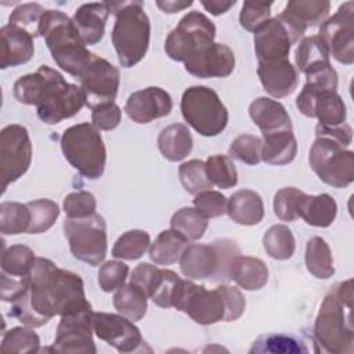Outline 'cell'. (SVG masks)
I'll return each instance as SVG.
<instances>
[{"instance_id":"1","label":"cell","mask_w":354,"mask_h":354,"mask_svg":"<svg viewBox=\"0 0 354 354\" xmlns=\"http://www.w3.org/2000/svg\"><path fill=\"white\" fill-rule=\"evenodd\" d=\"M245 306V297L238 288L220 285L207 290L205 286L183 278L173 297V307L185 313L199 325L235 321L243 314Z\"/></svg>"},{"instance_id":"2","label":"cell","mask_w":354,"mask_h":354,"mask_svg":"<svg viewBox=\"0 0 354 354\" xmlns=\"http://www.w3.org/2000/svg\"><path fill=\"white\" fill-rule=\"evenodd\" d=\"M353 279L333 286L324 297L314 322V339L321 351L350 354L354 351Z\"/></svg>"},{"instance_id":"3","label":"cell","mask_w":354,"mask_h":354,"mask_svg":"<svg viewBox=\"0 0 354 354\" xmlns=\"http://www.w3.org/2000/svg\"><path fill=\"white\" fill-rule=\"evenodd\" d=\"M115 15L112 29V44L123 68H131L147 54L149 46L151 24L144 11L142 1L108 3Z\"/></svg>"},{"instance_id":"4","label":"cell","mask_w":354,"mask_h":354,"mask_svg":"<svg viewBox=\"0 0 354 354\" xmlns=\"http://www.w3.org/2000/svg\"><path fill=\"white\" fill-rule=\"evenodd\" d=\"M39 35L44 37L55 64L77 79L93 53L86 48L73 21L59 10H47L40 19Z\"/></svg>"},{"instance_id":"5","label":"cell","mask_w":354,"mask_h":354,"mask_svg":"<svg viewBox=\"0 0 354 354\" xmlns=\"http://www.w3.org/2000/svg\"><path fill=\"white\" fill-rule=\"evenodd\" d=\"M55 268L57 266L50 259L36 257L29 275V286L11 303V317L26 326L40 328L55 315L50 292V279Z\"/></svg>"},{"instance_id":"6","label":"cell","mask_w":354,"mask_h":354,"mask_svg":"<svg viewBox=\"0 0 354 354\" xmlns=\"http://www.w3.org/2000/svg\"><path fill=\"white\" fill-rule=\"evenodd\" d=\"M37 71L41 75V84L35 106L41 122L59 123L75 116L86 105L82 88L68 83L58 71L47 65H40Z\"/></svg>"},{"instance_id":"7","label":"cell","mask_w":354,"mask_h":354,"mask_svg":"<svg viewBox=\"0 0 354 354\" xmlns=\"http://www.w3.org/2000/svg\"><path fill=\"white\" fill-rule=\"evenodd\" d=\"M61 149L69 165L83 177L97 180L102 176L106 149L100 130L93 123L68 127L61 136Z\"/></svg>"},{"instance_id":"8","label":"cell","mask_w":354,"mask_h":354,"mask_svg":"<svg viewBox=\"0 0 354 354\" xmlns=\"http://www.w3.org/2000/svg\"><path fill=\"white\" fill-rule=\"evenodd\" d=\"M236 256L239 248L234 241L218 239L213 243L188 245L178 261L188 279H224L230 278V268Z\"/></svg>"},{"instance_id":"9","label":"cell","mask_w":354,"mask_h":354,"mask_svg":"<svg viewBox=\"0 0 354 354\" xmlns=\"http://www.w3.org/2000/svg\"><path fill=\"white\" fill-rule=\"evenodd\" d=\"M181 113L185 122L201 136H218L228 123V111L218 94L206 86L188 87L181 97Z\"/></svg>"},{"instance_id":"10","label":"cell","mask_w":354,"mask_h":354,"mask_svg":"<svg viewBox=\"0 0 354 354\" xmlns=\"http://www.w3.org/2000/svg\"><path fill=\"white\" fill-rule=\"evenodd\" d=\"M214 37V24L205 14L191 11L185 14L178 25L167 35L165 51L171 59L185 64L212 47Z\"/></svg>"},{"instance_id":"11","label":"cell","mask_w":354,"mask_h":354,"mask_svg":"<svg viewBox=\"0 0 354 354\" xmlns=\"http://www.w3.org/2000/svg\"><path fill=\"white\" fill-rule=\"evenodd\" d=\"M308 163L325 184L335 188H344L354 181V152L329 137L317 136Z\"/></svg>"},{"instance_id":"12","label":"cell","mask_w":354,"mask_h":354,"mask_svg":"<svg viewBox=\"0 0 354 354\" xmlns=\"http://www.w3.org/2000/svg\"><path fill=\"white\" fill-rule=\"evenodd\" d=\"M64 232L75 259L98 266L106 256V224L102 216L94 213L83 218H65Z\"/></svg>"},{"instance_id":"13","label":"cell","mask_w":354,"mask_h":354,"mask_svg":"<svg viewBox=\"0 0 354 354\" xmlns=\"http://www.w3.org/2000/svg\"><path fill=\"white\" fill-rule=\"evenodd\" d=\"M32 162V142L26 127L8 124L0 133L1 192L22 177Z\"/></svg>"},{"instance_id":"14","label":"cell","mask_w":354,"mask_h":354,"mask_svg":"<svg viewBox=\"0 0 354 354\" xmlns=\"http://www.w3.org/2000/svg\"><path fill=\"white\" fill-rule=\"evenodd\" d=\"M77 79L84 94L86 105L91 109L102 104L113 102L120 83L118 68L95 54H93Z\"/></svg>"},{"instance_id":"15","label":"cell","mask_w":354,"mask_h":354,"mask_svg":"<svg viewBox=\"0 0 354 354\" xmlns=\"http://www.w3.org/2000/svg\"><path fill=\"white\" fill-rule=\"evenodd\" d=\"M336 61L344 65L354 62V3L346 1L335 15L321 24L318 35Z\"/></svg>"},{"instance_id":"16","label":"cell","mask_w":354,"mask_h":354,"mask_svg":"<svg viewBox=\"0 0 354 354\" xmlns=\"http://www.w3.org/2000/svg\"><path fill=\"white\" fill-rule=\"evenodd\" d=\"M93 313L90 306L79 313L62 315L50 351L95 354L97 348L93 340Z\"/></svg>"},{"instance_id":"17","label":"cell","mask_w":354,"mask_h":354,"mask_svg":"<svg viewBox=\"0 0 354 354\" xmlns=\"http://www.w3.org/2000/svg\"><path fill=\"white\" fill-rule=\"evenodd\" d=\"M93 330L98 339L119 353L140 351L144 346L140 329L120 314L93 313Z\"/></svg>"},{"instance_id":"18","label":"cell","mask_w":354,"mask_h":354,"mask_svg":"<svg viewBox=\"0 0 354 354\" xmlns=\"http://www.w3.org/2000/svg\"><path fill=\"white\" fill-rule=\"evenodd\" d=\"M296 106L307 118H317L318 124L332 127L346 122L347 109L336 91H317L304 84Z\"/></svg>"},{"instance_id":"19","label":"cell","mask_w":354,"mask_h":354,"mask_svg":"<svg viewBox=\"0 0 354 354\" xmlns=\"http://www.w3.org/2000/svg\"><path fill=\"white\" fill-rule=\"evenodd\" d=\"M254 53L259 62L286 59L290 47L297 43L289 26L278 15L270 18L254 32Z\"/></svg>"},{"instance_id":"20","label":"cell","mask_w":354,"mask_h":354,"mask_svg":"<svg viewBox=\"0 0 354 354\" xmlns=\"http://www.w3.org/2000/svg\"><path fill=\"white\" fill-rule=\"evenodd\" d=\"M50 292L57 315H69L90 307L84 295V283L72 271L57 267L50 279Z\"/></svg>"},{"instance_id":"21","label":"cell","mask_w":354,"mask_h":354,"mask_svg":"<svg viewBox=\"0 0 354 354\" xmlns=\"http://www.w3.org/2000/svg\"><path fill=\"white\" fill-rule=\"evenodd\" d=\"M173 101L170 94L160 87H147L130 94L124 111L136 123H149L155 119L167 116L171 112Z\"/></svg>"},{"instance_id":"22","label":"cell","mask_w":354,"mask_h":354,"mask_svg":"<svg viewBox=\"0 0 354 354\" xmlns=\"http://www.w3.org/2000/svg\"><path fill=\"white\" fill-rule=\"evenodd\" d=\"M329 10L330 3L326 0H293L286 4L279 17L299 41L307 28L322 24L326 19Z\"/></svg>"},{"instance_id":"23","label":"cell","mask_w":354,"mask_h":354,"mask_svg":"<svg viewBox=\"0 0 354 354\" xmlns=\"http://www.w3.org/2000/svg\"><path fill=\"white\" fill-rule=\"evenodd\" d=\"M185 71L196 77H227L235 68L234 51L223 43H213L203 54L184 64Z\"/></svg>"},{"instance_id":"24","label":"cell","mask_w":354,"mask_h":354,"mask_svg":"<svg viewBox=\"0 0 354 354\" xmlns=\"http://www.w3.org/2000/svg\"><path fill=\"white\" fill-rule=\"evenodd\" d=\"M0 68H12L30 61L35 53L33 36L12 24H7L0 29Z\"/></svg>"},{"instance_id":"25","label":"cell","mask_w":354,"mask_h":354,"mask_svg":"<svg viewBox=\"0 0 354 354\" xmlns=\"http://www.w3.org/2000/svg\"><path fill=\"white\" fill-rule=\"evenodd\" d=\"M257 75L266 91L275 98L290 95L297 87L299 82L297 71L288 58L259 62Z\"/></svg>"},{"instance_id":"26","label":"cell","mask_w":354,"mask_h":354,"mask_svg":"<svg viewBox=\"0 0 354 354\" xmlns=\"http://www.w3.org/2000/svg\"><path fill=\"white\" fill-rule=\"evenodd\" d=\"M109 14L111 10L106 1L86 3L75 11L72 21L86 46H94L102 40Z\"/></svg>"},{"instance_id":"27","label":"cell","mask_w":354,"mask_h":354,"mask_svg":"<svg viewBox=\"0 0 354 354\" xmlns=\"http://www.w3.org/2000/svg\"><path fill=\"white\" fill-rule=\"evenodd\" d=\"M249 115L263 136L292 130L290 116L285 106L268 97L256 98L249 106Z\"/></svg>"},{"instance_id":"28","label":"cell","mask_w":354,"mask_h":354,"mask_svg":"<svg viewBox=\"0 0 354 354\" xmlns=\"http://www.w3.org/2000/svg\"><path fill=\"white\" fill-rule=\"evenodd\" d=\"M230 218L242 225H256L264 217V205L261 196L252 189H239L227 201Z\"/></svg>"},{"instance_id":"29","label":"cell","mask_w":354,"mask_h":354,"mask_svg":"<svg viewBox=\"0 0 354 354\" xmlns=\"http://www.w3.org/2000/svg\"><path fill=\"white\" fill-rule=\"evenodd\" d=\"M299 217L313 227H329L337 213L336 201L329 194L307 195L303 194L299 202Z\"/></svg>"},{"instance_id":"30","label":"cell","mask_w":354,"mask_h":354,"mask_svg":"<svg viewBox=\"0 0 354 354\" xmlns=\"http://www.w3.org/2000/svg\"><path fill=\"white\" fill-rule=\"evenodd\" d=\"M230 278L245 290H259L268 281V268L257 257L236 256L230 268Z\"/></svg>"},{"instance_id":"31","label":"cell","mask_w":354,"mask_h":354,"mask_svg":"<svg viewBox=\"0 0 354 354\" xmlns=\"http://www.w3.org/2000/svg\"><path fill=\"white\" fill-rule=\"evenodd\" d=\"M192 136L183 123H173L162 129L158 137V148L170 162L183 160L192 151Z\"/></svg>"},{"instance_id":"32","label":"cell","mask_w":354,"mask_h":354,"mask_svg":"<svg viewBox=\"0 0 354 354\" xmlns=\"http://www.w3.org/2000/svg\"><path fill=\"white\" fill-rule=\"evenodd\" d=\"M297 153V141L293 131L264 134L261 141V160L268 165L282 166L290 163Z\"/></svg>"},{"instance_id":"33","label":"cell","mask_w":354,"mask_h":354,"mask_svg":"<svg viewBox=\"0 0 354 354\" xmlns=\"http://www.w3.org/2000/svg\"><path fill=\"white\" fill-rule=\"evenodd\" d=\"M188 246V239L174 230L162 231L149 246V259L158 266H170L177 263Z\"/></svg>"},{"instance_id":"34","label":"cell","mask_w":354,"mask_h":354,"mask_svg":"<svg viewBox=\"0 0 354 354\" xmlns=\"http://www.w3.org/2000/svg\"><path fill=\"white\" fill-rule=\"evenodd\" d=\"M329 58V50L318 35L304 37L300 41L295 57L299 71L304 75L318 68L330 65Z\"/></svg>"},{"instance_id":"35","label":"cell","mask_w":354,"mask_h":354,"mask_svg":"<svg viewBox=\"0 0 354 354\" xmlns=\"http://www.w3.org/2000/svg\"><path fill=\"white\" fill-rule=\"evenodd\" d=\"M147 295L133 282L120 286L113 295V307L127 319L140 321L147 313Z\"/></svg>"},{"instance_id":"36","label":"cell","mask_w":354,"mask_h":354,"mask_svg":"<svg viewBox=\"0 0 354 354\" xmlns=\"http://www.w3.org/2000/svg\"><path fill=\"white\" fill-rule=\"evenodd\" d=\"M306 267L319 279H328L335 274L333 257L329 245L321 236H313L306 245Z\"/></svg>"},{"instance_id":"37","label":"cell","mask_w":354,"mask_h":354,"mask_svg":"<svg viewBox=\"0 0 354 354\" xmlns=\"http://www.w3.org/2000/svg\"><path fill=\"white\" fill-rule=\"evenodd\" d=\"M263 246L270 257L275 260H288L295 253L296 241L292 231L285 224H275L266 231Z\"/></svg>"},{"instance_id":"38","label":"cell","mask_w":354,"mask_h":354,"mask_svg":"<svg viewBox=\"0 0 354 354\" xmlns=\"http://www.w3.org/2000/svg\"><path fill=\"white\" fill-rule=\"evenodd\" d=\"M36 261L35 252L25 245H11L1 254V272L11 277H29Z\"/></svg>"},{"instance_id":"39","label":"cell","mask_w":354,"mask_h":354,"mask_svg":"<svg viewBox=\"0 0 354 354\" xmlns=\"http://www.w3.org/2000/svg\"><path fill=\"white\" fill-rule=\"evenodd\" d=\"M30 227V210L19 202H3L0 205V231L4 235L28 232Z\"/></svg>"},{"instance_id":"40","label":"cell","mask_w":354,"mask_h":354,"mask_svg":"<svg viewBox=\"0 0 354 354\" xmlns=\"http://www.w3.org/2000/svg\"><path fill=\"white\" fill-rule=\"evenodd\" d=\"M170 228L188 241H198L207 228V218L195 207H181L171 216Z\"/></svg>"},{"instance_id":"41","label":"cell","mask_w":354,"mask_h":354,"mask_svg":"<svg viewBox=\"0 0 354 354\" xmlns=\"http://www.w3.org/2000/svg\"><path fill=\"white\" fill-rule=\"evenodd\" d=\"M151 245V236L144 230H130L122 234L113 248L112 256L122 260H137L140 259Z\"/></svg>"},{"instance_id":"42","label":"cell","mask_w":354,"mask_h":354,"mask_svg":"<svg viewBox=\"0 0 354 354\" xmlns=\"http://www.w3.org/2000/svg\"><path fill=\"white\" fill-rule=\"evenodd\" d=\"M180 281L181 278L174 271L158 268L149 285L148 297L159 307H173V297L176 295Z\"/></svg>"},{"instance_id":"43","label":"cell","mask_w":354,"mask_h":354,"mask_svg":"<svg viewBox=\"0 0 354 354\" xmlns=\"http://www.w3.org/2000/svg\"><path fill=\"white\" fill-rule=\"evenodd\" d=\"M206 171L210 183L218 188L228 189L236 185L238 171L232 159L227 155H212L206 159Z\"/></svg>"},{"instance_id":"44","label":"cell","mask_w":354,"mask_h":354,"mask_svg":"<svg viewBox=\"0 0 354 354\" xmlns=\"http://www.w3.org/2000/svg\"><path fill=\"white\" fill-rule=\"evenodd\" d=\"M39 335L30 326H15L7 330L1 340L3 353H37L40 348Z\"/></svg>"},{"instance_id":"45","label":"cell","mask_w":354,"mask_h":354,"mask_svg":"<svg viewBox=\"0 0 354 354\" xmlns=\"http://www.w3.org/2000/svg\"><path fill=\"white\" fill-rule=\"evenodd\" d=\"M250 353H274V354H289V353H307V347L303 342L293 336L268 333L260 336L252 346Z\"/></svg>"},{"instance_id":"46","label":"cell","mask_w":354,"mask_h":354,"mask_svg":"<svg viewBox=\"0 0 354 354\" xmlns=\"http://www.w3.org/2000/svg\"><path fill=\"white\" fill-rule=\"evenodd\" d=\"M178 177L184 189L191 195H196L199 192L212 189L213 187L207 177L206 165L203 160L199 159L184 162L178 167Z\"/></svg>"},{"instance_id":"47","label":"cell","mask_w":354,"mask_h":354,"mask_svg":"<svg viewBox=\"0 0 354 354\" xmlns=\"http://www.w3.org/2000/svg\"><path fill=\"white\" fill-rule=\"evenodd\" d=\"M30 210V227L28 234H41L50 230L58 216L59 207L54 201L50 199H36L26 203Z\"/></svg>"},{"instance_id":"48","label":"cell","mask_w":354,"mask_h":354,"mask_svg":"<svg viewBox=\"0 0 354 354\" xmlns=\"http://www.w3.org/2000/svg\"><path fill=\"white\" fill-rule=\"evenodd\" d=\"M303 191L295 187L281 188L274 196V213L282 221H295L299 217V202Z\"/></svg>"},{"instance_id":"49","label":"cell","mask_w":354,"mask_h":354,"mask_svg":"<svg viewBox=\"0 0 354 354\" xmlns=\"http://www.w3.org/2000/svg\"><path fill=\"white\" fill-rule=\"evenodd\" d=\"M230 155L246 165L261 160V140L253 134H241L230 145Z\"/></svg>"},{"instance_id":"50","label":"cell","mask_w":354,"mask_h":354,"mask_svg":"<svg viewBox=\"0 0 354 354\" xmlns=\"http://www.w3.org/2000/svg\"><path fill=\"white\" fill-rule=\"evenodd\" d=\"M47 10L37 3H26L18 6L10 15L8 24L17 25L25 30H28L32 36L39 35V24L43 14Z\"/></svg>"},{"instance_id":"51","label":"cell","mask_w":354,"mask_h":354,"mask_svg":"<svg viewBox=\"0 0 354 354\" xmlns=\"http://www.w3.org/2000/svg\"><path fill=\"white\" fill-rule=\"evenodd\" d=\"M97 209V201L88 191L71 192L64 199V212L68 218H83L93 216Z\"/></svg>"},{"instance_id":"52","label":"cell","mask_w":354,"mask_h":354,"mask_svg":"<svg viewBox=\"0 0 354 354\" xmlns=\"http://www.w3.org/2000/svg\"><path fill=\"white\" fill-rule=\"evenodd\" d=\"M272 3L245 1L239 14V24L249 32H256L271 17Z\"/></svg>"},{"instance_id":"53","label":"cell","mask_w":354,"mask_h":354,"mask_svg":"<svg viewBox=\"0 0 354 354\" xmlns=\"http://www.w3.org/2000/svg\"><path fill=\"white\" fill-rule=\"evenodd\" d=\"M129 274V266L119 260H109L100 267L98 283L104 292L118 290L124 285Z\"/></svg>"},{"instance_id":"54","label":"cell","mask_w":354,"mask_h":354,"mask_svg":"<svg viewBox=\"0 0 354 354\" xmlns=\"http://www.w3.org/2000/svg\"><path fill=\"white\" fill-rule=\"evenodd\" d=\"M194 207L206 218H213L227 212V199L221 192L207 189L195 195Z\"/></svg>"},{"instance_id":"55","label":"cell","mask_w":354,"mask_h":354,"mask_svg":"<svg viewBox=\"0 0 354 354\" xmlns=\"http://www.w3.org/2000/svg\"><path fill=\"white\" fill-rule=\"evenodd\" d=\"M122 120V109L115 102H108L93 108L91 122L98 130H113Z\"/></svg>"},{"instance_id":"56","label":"cell","mask_w":354,"mask_h":354,"mask_svg":"<svg viewBox=\"0 0 354 354\" xmlns=\"http://www.w3.org/2000/svg\"><path fill=\"white\" fill-rule=\"evenodd\" d=\"M30 277H11L1 272V290L0 296L3 301L14 303L29 286Z\"/></svg>"},{"instance_id":"57","label":"cell","mask_w":354,"mask_h":354,"mask_svg":"<svg viewBox=\"0 0 354 354\" xmlns=\"http://www.w3.org/2000/svg\"><path fill=\"white\" fill-rule=\"evenodd\" d=\"M315 136L329 137V138L337 141L339 144H342L344 148H347L353 141V130L346 122L339 126H332V127L317 124Z\"/></svg>"},{"instance_id":"58","label":"cell","mask_w":354,"mask_h":354,"mask_svg":"<svg viewBox=\"0 0 354 354\" xmlns=\"http://www.w3.org/2000/svg\"><path fill=\"white\" fill-rule=\"evenodd\" d=\"M156 271H158L156 266H152L149 263H140L133 270L131 277H130V282H133L134 285L141 288L145 292V295L148 296V289H149V285H151Z\"/></svg>"},{"instance_id":"59","label":"cell","mask_w":354,"mask_h":354,"mask_svg":"<svg viewBox=\"0 0 354 354\" xmlns=\"http://www.w3.org/2000/svg\"><path fill=\"white\" fill-rule=\"evenodd\" d=\"M235 0L232 1H224V0H209V1H202V6L206 8V11H209L213 15H220L227 12L231 7L235 6Z\"/></svg>"},{"instance_id":"60","label":"cell","mask_w":354,"mask_h":354,"mask_svg":"<svg viewBox=\"0 0 354 354\" xmlns=\"http://www.w3.org/2000/svg\"><path fill=\"white\" fill-rule=\"evenodd\" d=\"M156 6L163 11V12H167V14H174V12H178V11H183L185 8H188L189 6H192V1H176V0H158L156 1Z\"/></svg>"}]
</instances>
